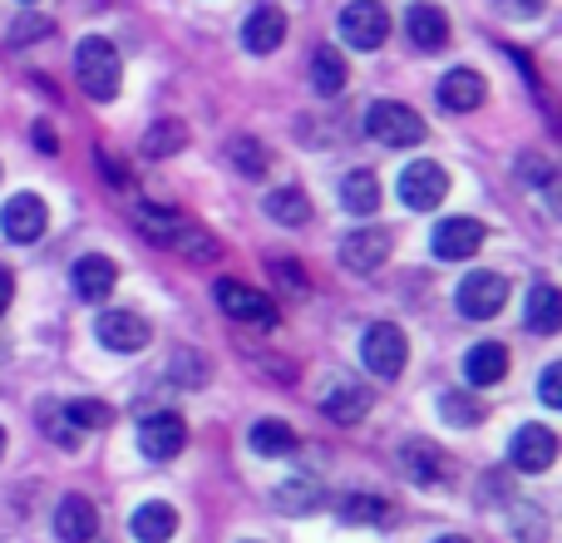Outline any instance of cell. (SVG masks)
<instances>
[{"mask_svg": "<svg viewBox=\"0 0 562 543\" xmlns=\"http://www.w3.org/2000/svg\"><path fill=\"white\" fill-rule=\"evenodd\" d=\"M454 301H459V311H464L469 321H488V317H498V311H504L508 281L498 277V272H469V277L459 281Z\"/></svg>", "mask_w": 562, "mask_h": 543, "instance_id": "cell-7", "label": "cell"}, {"mask_svg": "<svg viewBox=\"0 0 562 543\" xmlns=\"http://www.w3.org/2000/svg\"><path fill=\"white\" fill-rule=\"evenodd\" d=\"M281 40H286V10L262 5V10H252V15H247L243 45L252 49V55H272V49H281Z\"/></svg>", "mask_w": 562, "mask_h": 543, "instance_id": "cell-17", "label": "cell"}, {"mask_svg": "<svg viewBox=\"0 0 562 543\" xmlns=\"http://www.w3.org/2000/svg\"><path fill=\"white\" fill-rule=\"evenodd\" d=\"M178 228H183V218L164 213V208H154V203H138V233H144L148 243H158V247H173Z\"/></svg>", "mask_w": 562, "mask_h": 543, "instance_id": "cell-29", "label": "cell"}, {"mask_svg": "<svg viewBox=\"0 0 562 543\" xmlns=\"http://www.w3.org/2000/svg\"><path fill=\"white\" fill-rule=\"evenodd\" d=\"M464 376H469V386H498L508 376V351L498 341H479L464 356Z\"/></svg>", "mask_w": 562, "mask_h": 543, "instance_id": "cell-21", "label": "cell"}, {"mask_svg": "<svg viewBox=\"0 0 562 543\" xmlns=\"http://www.w3.org/2000/svg\"><path fill=\"white\" fill-rule=\"evenodd\" d=\"M168 366H173L178 376H183V380H178V386H203V380H207V366L193 356V351H178V356L168 361Z\"/></svg>", "mask_w": 562, "mask_h": 543, "instance_id": "cell-34", "label": "cell"}, {"mask_svg": "<svg viewBox=\"0 0 562 543\" xmlns=\"http://www.w3.org/2000/svg\"><path fill=\"white\" fill-rule=\"evenodd\" d=\"M311 85H316L321 95H340V89H346V55L321 45L316 55H311Z\"/></svg>", "mask_w": 562, "mask_h": 543, "instance_id": "cell-27", "label": "cell"}, {"mask_svg": "<svg viewBox=\"0 0 562 543\" xmlns=\"http://www.w3.org/2000/svg\"><path fill=\"white\" fill-rule=\"evenodd\" d=\"M439 415H445L449 425L469 430V425H479V420H484V410H479V400L469 396V390H445V396H439Z\"/></svg>", "mask_w": 562, "mask_h": 543, "instance_id": "cell-30", "label": "cell"}, {"mask_svg": "<svg viewBox=\"0 0 562 543\" xmlns=\"http://www.w3.org/2000/svg\"><path fill=\"white\" fill-rule=\"evenodd\" d=\"M40 35H49V20L25 15V20H15V30H10V45H25V40H40Z\"/></svg>", "mask_w": 562, "mask_h": 543, "instance_id": "cell-36", "label": "cell"}, {"mask_svg": "<svg viewBox=\"0 0 562 543\" xmlns=\"http://www.w3.org/2000/svg\"><path fill=\"white\" fill-rule=\"evenodd\" d=\"M75 65H79V85H85V95L99 99V104H109V99L119 95V85H124V65H119V49L109 45L104 35L79 40Z\"/></svg>", "mask_w": 562, "mask_h": 543, "instance_id": "cell-1", "label": "cell"}, {"mask_svg": "<svg viewBox=\"0 0 562 543\" xmlns=\"http://www.w3.org/2000/svg\"><path fill=\"white\" fill-rule=\"evenodd\" d=\"M178 534V509L164 505V499H148V505L134 509V539L138 543H168Z\"/></svg>", "mask_w": 562, "mask_h": 543, "instance_id": "cell-20", "label": "cell"}, {"mask_svg": "<svg viewBox=\"0 0 562 543\" xmlns=\"http://www.w3.org/2000/svg\"><path fill=\"white\" fill-rule=\"evenodd\" d=\"M346 519L350 524H360V519H366V524L370 519H385V505H380L375 495H350L346 499Z\"/></svg>", "mask_w": 562, "mask_h": 543, "instance_id": "cell-35", "label": "cell"}, {"mask_svg": "<svg viewBox=\"0 0 562 543\" xmlns=\"http://www.w3.org/2000/svg\"><path fill=\"white\" fill-rule=\"evenodd\" d=\"M370 390L360 386V380H336V386L321 396V410H326V420H336V425H356V420L370 415Z\"/></svg>", "mask_w": 562, "mask_h": 543, "instance_id": "cell-15", "label": "cell"}, {"mask_svg": "<svg viewBox=\"0 0 562 543\" xmlns=\"http://www.w3.org/2000/svg\"><path fill=\"white\" fill-rule=\"evenodd\" d=\"M400 465H405V475L419 479V485H439V479H445V455H439L429 440H409V445L400 450Z\"/></svg>", "mask_w": 562, "mask_h": 543, "instance_id": "cell-22", "label": "cell"}, {"mask_svg": "<svg viewBox=\"0 0 562 543\" xmlns=\"http://www.w3.org/2000/svg\"><path fill=\"white\" fill-rule=\"evenodd\" d=\"M479 247H484V223H479V218H445V223L435 228V253L445 257V263H464Z\"/></svg>", "mask_w": 562, "mask_h": 543, "instance_id": "cell-13", "label": "cell"}, {"mask_svg": "<svg viewBox=\"0 0 562 543\" xmlns=\"http://www.w3.org/2000/svg\"><path fill=\"white\" fill-rule=\"evenodd\" d=\"M55 534L65 539V543H89V539L99 534V509L89 505L85 495L59 499V509H55Z\"/></svg>", "mask_w": 562, "mask_h": 543, "instance_id": "cell-16", "label": "cell"}, {"mask_svg": "<svg viewBox=\"0 0 562 543\" xmlns=\"http://www.w3.org/2000/svg\"><path fill=\"white\" fill-rule=\"evenodd\" d=\"M390 233L385 228H356V233L340 243V263H346L350 272H380L390 263Z\"/></svg>", "mask_w": 562, "mask_h": 543, "instance_id": "cell-12", "label": "cell"}, {"mask_svg": "<svg viewBox=\"0 0 562 543\" xmlns=\"http://www.w3.org/2000/svg\"><path fill=\"white\" fill-rule=\"evenodd\" d=\"M45 223H49V208L40 193H15L0 208V233H5L10 243H35V237L45 233Z\"/></svg>", "mask_w": 562, "mask_h": 543, "instance_id": "cell-9", "label": "cell"}, {"mask_svg": "<svg viewBox=\"0 0 562 543\" xmlns=\"http://www.w3.org/2000/svg\"><path fill=\"white\" fill-rule=\"evenodd\" d=\"M340 203L350 208V213H375L380 208V184L370 168H356V174H346V184H340Z\"/></svg>", "mask_w": 562, "mask_h": 543, "instance_id": "cell-26", "label": "cell"}, {"mask_svg": "<svg viewBox=\"0 0 562 543\" xmlns=\"http://www.w3.org/2000/svg\"><path fill=\"white\" fill-rule=\"evenodd\" d=\"M435 543H469V539H459V534H445V539H435Z\"/></svg>", "mask_w": 562, "mask_h": 543, "instance_id": "cell-40", "label": "cell"}, {"mask_svg": "<svg viewBox=\"0 0 562 543\" xmlns=\"http://www.w3.org/2000/svg\"><path fill=\"white\" fill-rule=\"evenodd\" d=\"M508 459H514V469H524V475H543L558 459V435L548 425H524L514 435V445H508Z\"/></svg>", "mask_w": 562, "mask_h": 543, "instance_id": "cell-10", "label": "cell"}, {"mask_svg": "<svg viewBox=\"0 0 562 543\" xmlns=\"http://www.w3.org/2000/svg\"><path fill=\"white\" fill-rule=\"evenodd\" d=\"M484 99H488V85L479 69H449V75L439 79V104L454 109V114H474Z\"/></svg>", "mask_w": 562, "mask_h": 543, "instance_id": "cell-14", "label": "cell"}, {"mask_svg": "<svg viewBox=\"0 0 562 543\" xmlns=\"http://www.w3.org/2000/svg\"><path fill=\"white\" fill-rule=\"evenodd\" d=\"M40 430H45L55 445H65V450H75V440H79V430L65 420V410H55V406H40Z\"/></svg>", "mask_w": 562, "mask_h": 543, "instance_id": "cell-33", "label": "cell"}, {"mask_svg": "<svg viewBox=\"0 0 562 543\" xmlns=\"http://www.w3.org/2000/svg\"><path fill=\"white\" fill-rule=\"evenodd\" d=\"M528 331H538V336H553L562 331V291L558 287H533V297H528Z\"/></svg>", "mask_w": 562, "mask_h": 543, "instance_id": "cell-23", "label": "cell"}, {"mask_svg": "<svg viewBox=\"0 0 562 543\" xmlns=\"http://www.w3.org/2000/svg\"><path fill=\"white\" fill-rule=\"evenodd\" d=\"M114 281H119L114 257L89 253V257H79V263H75V291H79L85 301H104L109 291H114Z\"/></svg>", "mask_w": 562, "mask_h": 543, "instance_id": "cell-18", "label": "cell"}, {"mask_svg": "<svg viewBox=\"0 0 562 543\" xmlns=\"http://www.w3.org/2000/svg\"><path fill=\"white\" fill-rule=\"evenodd\" d=\"M99 341L109 351H119V356H134V351H144L154 341V331H148V321L138 311H104L99 317Z\"/></svg>", "mask_w": 562, "mask_h": 543, "instance_id": "cell-11", "label": "cell"}, {"mask_svg": "<svg viewBox=\"0 0 562 543\" xmlns=\"http://www.w3.org/2000/svg\"><path fill=\"white\" fill-rule=\"evenodd\" d=\"M213 297H217V307H223V317L243 321V326H262V331H272V326H277V301H272V297H262V291H252L247 281L223 277V281H217Z\"/></svg>", "mask_w": 562, "mask_h": 543, "instance_id": "cell-5", "label": "cell"}, {"mask_svg": "<svg viewBox=\"0 0 562 543\" xmlns=\"http://www.w3.org/2000/svg\"><path fill=\"white\" fill-rule=\"evenodd\" d=\"M366 134L385 148H415V144H425L429 129L409 104H400V99H380V104L366 109Z\"/></svg>", "mask_w": 562, "mask_h": 543, "instance_id": "cell-2", "label": "cell"}, {"mask_svg": "<svg viewBox=\"0 0 562 543\" xmlns=\"http://www.w3.org/2000/svg\"><path fill=\"white\" fill-rule=\"evenodd\" d=\"M0 455H5V430H0Z\"/></svg>", "mask_w": 562, "mask_h": 543, "instance_id": "cell-41", "label": "cell"}, {"mask_svg": "<svg viewBox=\"0 0 562 543\" xmlns=\"http://www.w3.org/2000/svg\"><path fill=\"white\" fill-rule=\"evenodd\" d=\"M247 440H252V450L262 459H277V455H291V450H296V430H291L286 420H257Z\"/></svg>", "mask_w": 562, "mask_h": 543, "instance_id": "cell-24", "label": "cell"}, {"mask_svg": "<svg viewBox=\"0 0 562 543\" xmlns=\"http://www.w3.org/2000/svg\"><path fill=\"white\" fill-rule=\"evenodd\" d=\"M360 361H366V370H375V376H400L409 361V341L400 326H390V321H375V326H366V336H360Z\"/></svg>", "mask_w": 562, "mask_h": 543, "instance_id": "cell-4", "label": "cell"}, {"mask_svg": "<svg viewBox=\"0 0 562 543\" xmlns=\"http://www.w3.org/2000/svg\"><path fill=\"white\" fill-rule=\"evenodd\" d=\"M35 148H40V154H55V129H49V124H35Z\"/></svg>", "mask_w": 562, "mask_h": 543, "instance_id": "cell-38", "label": "cell"}, {"mask_svg": "<svg viewBox=\"0 0 562 543\" xmlns=\"http://www.w3.org/2000/svg\"><path fill=\"white\" fill-rule=\"evenodd\" d=\"M405 30L419 49H445L449 45V15L439 5H425V0L405 10Z\"/></svg>", "mask_w": 562, "mask_h": 543, "instance_id": "cell-19", "label": "cell"}, {"mask_svg": "<svg viewBox=\"0 0 562 543\" xmlns=\"http://www.w3.org/2000/svg\"><path fill=\"white\" fill-rule=\"evenodd\" d=\"M445 193H449V174L435 164V158H419V164H409L405 174H400V203L415 208V213L439 208Z\"/></svg>", "mask_w": 562, "mask_h": 543, "instance_id": "cell-6", "label": "cell"}, {"mask_svg": "<svg viewBox=\"0 0 562 543\" xmlns=\"http://www.w3.org/2000/svg\"><path fill=\"white\" fill-rule=\"evenodd\" d=\"M233 164H237V174L262 178L267 174V148L257 144V138H237V144H233Z\"/></svg>", "mask_w": 562, "mask_h": 543, "instance_id": "cell-32", "label": "cell"}, {"mask_svg": "<svg viewBox=\"0 0 562 543\" xmlns=\"http://www.w3.org/2000/svg\"><path fill=\"white\" fill-rule=\"evenodd\" d=\"M336 25L350 49H380L390 40V10L380 0H350Z\"/></svg>", "mask_w": 562, "mask_h": 543, "instance_id": "cell-3", "label": "cell"}, {"mask_svg": "<svg viewBox=\"0 0 562 543\" xmlns=\"http://www.w3.org/2000/svg\"><path fill=\"white\" fill-rule=\"evenodd\" d=\"M65 420L75 430H104L109 420H114V410L104 406V400H69L65 406Z\"/></svg>", "mask_w": 562, "mask_h": 543, "instance_id": "cell-31", "label": "cell"}, {"mask_svg": "<svg viewBox=\"0 0 562 543\" xmlns=\"http://www.w3.org/2000/svg\"><path fill=\"white\" fill-rule=\"evenodd\" d=\"M538 390H543V406H562V366H548Z\"/></svg>", "mask_w": 562, "mask_h": 543, "instance_id": "cell-37", "label": "cell"}, {"mask_svg": "<svg viewBox=\"0 0 562 543\" xmlns=\"http://www.w3.org/2000/svg\"><path fill=\"white\" fill-rule=\"evenodd\" d=\"M10 297H15V281H10V272L0 267V317L10 311Z\"/></svg>", "mask_w": 562, "mask_h": 543, "instance_id": "cell-39", "label": "cell"}, {"mask_svg": "<svg viewBox=\"0 0 562 543\" xmlns=\"http://www.w3.org/2000/svg\"><path fill=\"white\" fill-rule=\"evenodd\" d=\"M267 213L277 218V223H286V228H306L311 223V198L301 193V188H272L267 193Z\"/></svg>", "mask_w": 562, "mask_h": 543, "instance_id": "cell-25", "label": "cell"}, {"mask_svg": "<svg viewBox=\"0 0 562 543\" xmlns=\"http://www.w3.org/2000/svg\"><path fill=\"white\" fill-rule=\"evenodd\" d=\"M183 144H188V124H178V119H158L144 134L148 158H173V154H183Z\"/></svg>", "mask_w": 562, "mask_h": 543, "instance_id": "cell-28", "label": "cell"}, {"mask_svg": "<svg viewBox=\"0 0 562 543\" xmlns=\"http://www.w3.org/2000/svg\"><path fill=\"white\" fill-rule=\"evenodd\" d=\"M188 445V420L173 410H154V415L138 425V450L144 459H178Z\"/></svg>", "mask_w": 562, "mask_h": 543, "instance_id": "cell-8", "label": "cell"}]
</instances>
